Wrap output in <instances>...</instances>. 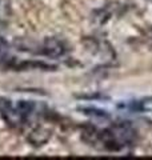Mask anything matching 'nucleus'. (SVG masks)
<instances>
[{"mask_svg":"<svg viewBox=\"0 0 152 160\" xmlns=\"http://www.w3.org/2000/svg\"><path fill=\"white\" fill-rule=\"evenodd\" d=\"M67 51L64 44L58 39H48L44 42L42 52L48 58H60Z\"/></svg>","mask_w":152,"mask_h":160,"instance_id":"f257e3e1","label":"nucleus"},{"mask_svg":"<svg viewBox=\"0 0 152 160\" xmlns=\"http://www.w3.org/2000/svg\"><path fill=\"white\" fill-rule=\"evenodd\" d=\"M51 138V131L44 127H38L28 135V142L32 146H43Z\"/></svg>","mask_w":152,"mask_h":160,"instance_id":"f03ea898","label":"nucleus"},{"mask_svg":"<svg viewBox=\"0 0 152 160\" xmlns=\"http://www.w3.org/2000/svg\"><path fill=\"white\" fill-rule=\"evenodd\" d=\"M33 108H35L33 103L28 102V100H20V102L16 104V108H15L13 112L20 118H25L33 111Z\"/></svg>","mask_w":152,"mask_h":160,"instance_id":"7ed1b4c3","label":"nucleus"},{"mask_svg":"<svg viewBox=\"0 0 152 160\" xmlns=\"http://www.w3.org/2000/svg\"><path fill=\"white\" fill-rule=\"evenodd\" d=\"M83 111H85L84 113L91 115V116H98V118H107L108 116L104 111H99V109H94V108H84Z\"/></svg>","mask_w":152,"mask_h":160,"instance_id":"20e7f679","label":"nucleus"},{"mask_svg":"<svg viewBox=\"0 0 152 160\" xmlns=\"http://www.w3.org/2000/svg\"><path fill=\"white\" fill-rule=\"evenodd\" d=\"M149 2H152V0H149Z\"/></svg>","mask_w":152,"mask_h":160,"instance_id":"39448f33","label":"nucleus"}]
</instances>
